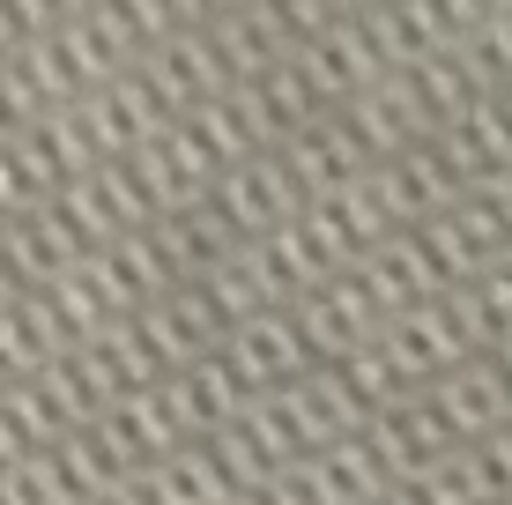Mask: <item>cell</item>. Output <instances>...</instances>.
I'll use <instances>...</instances> for the list:
<instances>
[{
  "label": "cell",
  "mask_w": 512,
  "mask_h": 505,
  "mask_svg": "<svg viewBox=\"0 0 512 505\" xmlns=\"http://www.w3.org/2000/svg\"><path fill=\"white\" fill-rule=\"evenodd\" d=\"M275 505H401V491H394V476H386L379 446L364 439V431H342V439H327V446H312V454L290 461Z\"/></svg>",
  "instance_id": "1"
},
{
  "label": "cell",
  "mask_w": 512,
  "mask_h": 505,
  "mask_svg": "<svg viewBox=\"0 0 512 505\" xmlns=\"http://www.w3.org/2000/svg\"><path fill=\"white\" fill-rule=\"evenodd\" d=\"M379 350L401 364V379H409V387H431L446 364H461L468 350H483V342H475L461 298H453V290H438V298H416V305H394V312H386Z\"/></svg>",
  "instance_id": "2"
},
{
  "label": "cell",
  "mask_w": 512,
  "mask_h": 505,
  "mask_svg": "<svg viewBox=\"0 0 512 505\" xmlns=\"http://www.w3.org/2000/svg\"><path fill=\"white\" fill-rule=\"evenodd\" d=\"M208 201L231 216L238 238H260V231H275V223H290L312 194H305V179H297L290 149H282V142H260V149H245L238 164L208 186Z\"/></svg>",
  "instance_id": "3"
},
{
  "label": "cell",
  "mask_w": 512,
  "mask_h": 505,
  "mask_svg": "<svg viewBox=\"0 0 512 505\" xmlns=\"http://www.w3.org/2000/svg\"><path fill=\"white\" fill-rule=\"evenodd\" d=\"M364 439L379 446V461H386V476H394V491L401 505L416 498V483L431 476L438 461L461 446V431H453V416L431 402V387H416V394H401L394 409H379L372 424H364Z\"/></svg>",
  "instance_id": "4"
},
{
  "label": "cell",
  "mask_w": 512,
  "mask_h": 505,
  "mask_svg": "<svg viewBox=\"0 0 512 505\" xmlns=\"http://www.w3.org/2000/svg\"><path fill=\"white\" fill-rule=\"evenodd\" d=\"M141 75L156 82V97L171 104V112H186V104H201V97H216V90H231V60H223V38H216V23H171L164 38H156L149 52H141Z\"/></svg>",
  "instance_id": "5"
},
{
  "label": "cell",
  "mask_w": 512,
  "mask_h": 505,
  "mask_svg": "<svg viewBox=\"0 0 512 505\" xmlns=\"http://www.w3.org/2000/svg\"><path fill=\"white\" fill-rule=\"evenodd\" d=\"M297 320H305V335H312L320 357H349V350H364V342H379L386 298L372 290L364 268H334L327 283H312L305 298H297Z\"/></svg>",
  "instance_id": "6"
},
{
  "label": "cell",
  "mask_w": 512,
  "mask_h": 505,
  "mask_svg": "<svg viewBox=\"0 0 512 505\" xmlns=\"http://www.w3.org/2000/svg\"><path fill=\"white\" fill-rule=\"evenodd\" d=\"M223 350H231V364L253 379V387H282V379H297V372L320 364L305 320H297V305H260V312H245V320H231Z\"/></svg>",
  "instance_id": "7"
},
{
  "label": "cell",
  "mask_w": 512,
  "mask_h": 505,
  "mask_svg": "<svg viewBox=\"0 0 512 505\" xmlns=\"http://www.w3.org/2000/svg\"><path fill=\"white\" fill-rule=\"evenodd\" d=\"M431 402L453 416L461 439H490V431L512 424V364L498 350H468L461 364H446L431 379Z\"/></svg>",
  "instance_id": "8"
},
{
  "label": "cell",
  "mask_w": 512,
  "mask_h": 505,
  "mask_svg": "<svg viewBox=\"0 0 512 505\" xmlns=\"http://www.w3.org/2000/svg\"><path fill=\"white\" fill-rule=\"evenodd\" d=\"M297 60L312 67V82H320L334 104H349L357 90H372V82L386 75V52H379V38H372V23H364V8H357V15H327L320 30H305Z\"/></svg>",
  "instance_id": "9"
},
{
  "label": "cell",
  "mask_w": 512,
  "mask_h": 505,
  "mask_svg": "<svg viewBox=\"0 0 512 505\" xmlns=\"http://www.w3.org/2000/svg\"><path fill=\"white\" fill-rule=\"evenodd\" d=\"M164 387H171V409H179V424L193 431V439H208V431L238 424V416L253 409V394H260L253 379L231 364V350H223V342H216V350H201L193 364H179Z\"/></svg>",
  "instance_id": "10"
},
{
  "label": "cell",
  "mask_w": 512,
  "mask_h": 505,
  "mask_svg": "<svg viewBox=\"0 0 512 505\" xmlns=\"http://www.w3.org/2000/svg\"><path fill=\"white\" fill-rule=\"evenodd\" d=\"M141 505H238V476L216 439H186L141 468Z\"/></svg>",
  "instance_id": "11"
},
{
  "label": "cell",
  "mask_w": 512,
  "mask_h": 505,
  "mask_svg": "<svg viewBox=\"0 0 512 505\" xmlns=\"http://www.w3.org/2000/svg\"><path fill=\"white\" fill-rule=\"evenodd\" d=\"M431 142L446 149V164L461 171V186L505 171V164H512V104H505V90H483L475 104H461V112L431 134Z\"/></svg>",
  "instance_id": "12"
},
{
  "label": "cell",
  "mask_w": 512,
  "mask_h": 505,
  "mask_svg": "<svg viewBox=\"0 0 512 505\" xmlns=\"http://www.w3.org/2000/svg\"><path fill=\"white\" fill-rule=\"evenodd\" d=\"M357 268L372 275V290L386 298V312H394V305H416V298H438V290H453L446 260L431 253V238H423L416 223H394V231H386L379 246L357 260Z\"/></svg>",
  "instance_id": "13"
},
{
  "label": "cell",
  "mask_w": 512,
  "mask_h": 505,
  "mask_svg": "<svg viewBox=\"0 0 512 505\" xmlns=\"http://www.w3.org/2000/svg\"><path fill=\"white\" fill-rule=\"evenodd\" d=\"M290 164H297V179H305V194H334V186H349V179H364V171L379 164L372 142H364L357 127H349V112L334 104L327 119H312L305 134H290Z\"/></svg>",
  "instance_id": "14"
},
{
  "label": "cell",
  "mask_w": 512,
  "mask_h": 505,
  "mask_svg": "<svg viewBox=\"0 0 512 505\" xmlns=\"http://www.w3.org/2000/svg\"><path fill=\"white\" fill-rule=\"evenodd\" d=\"M453 298H461L468 327L483 350H498V342H512V253L490 260L483 275H468V283H453Z\"/></svg>",
  "instance_id": "15"
},
{
  "label": "cell",
  "mask_w": 512,
  "mask_h": 505,
  "mask_svg": "<svg viewBox=\"0 0 512 505\" xmlns=\"http://www.w3.org/2000/svg\"><path fill=\"white\" fill-rule=\"evenodd\" d=\"M461 45H468V60L483 67V82H490V90H505V82H512V8L483 15V23H475Z\"/></svg>",
  "instance_id": "16"
},
{
  "label": "cell",
  "mask_w": 512,
  "mask_h": 505,
  "mask_svg": "<svg viewBox=\"0 0 512 505\" xmlns=\"http://www.w3.org/2000/svg\"><path fill=\"white\" fill-rule=\"evenodd\" d=\"M505 104H512V82H505Z\"/></svg>",
  "instance_id": "17"
}]
</instances>
